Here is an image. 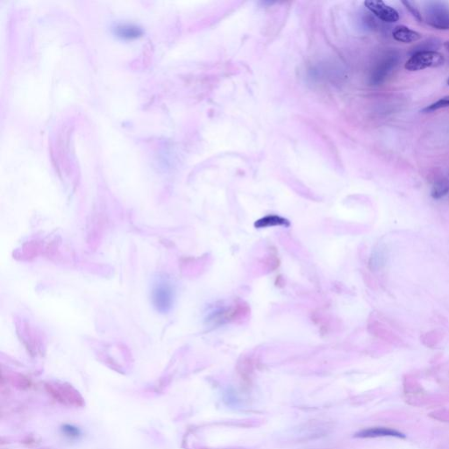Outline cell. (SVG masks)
I'll use <instances>...</instances> for the list:
<instances>
[{"label": "cell", "mask_w": 449, "mask_h": 449, "mask_svg": "<svg viewBox=\"0 0 449 449\" xmlns=\"http://www.w3.org/2000/svg\"><path fill=\"white\" fill-rule=\"evenodd\" d=\"M152 300L158 311L165 313L170 311L174 301V290L170 281L164 277L155 281L152 289Z\"/></svg>", "instance_id": "6da1fadb"}, {"label": "cell", "mask_w": 449, "mask_h": 449, "mask_svg": "<svg viewBox=\"0 0 449 449\" xmlns=\"http://www.w3.org/2000/svg\"><path fill=\"white\" fill-rule=\"evenodd\" d=\"M426 23L439 30L449 29V6L444 2L432 1L425 8Z\"/></svg>", "instance_id": "7a4b0ae2"}, {"label": "cell", "mask_w": 449, "mask_h": 449, "mask_svg": "<svg viewBox=\"0 0 449 449\" xmlns=\"http://www.w3.org/2000/svg\"><path fill=\"white\" fill-rule=\"evenodd\" d=\"M444 62L445 59L443 55L439 52H419L411 55L410 59L406 62L405 68L409 71H422L427 68L440 67Z\"/></svg>", "instance_id": "3957f363"}, {"label": "cell", "mask_w": 449, "mask_h": 449, "mask_svg": "<svg viewBox=\"0 0 449 449\" xmlns=\"http://www.w3.org/2000/svg\"><path fill=\"white\" fill-rule=\"evenodd\" d=\"M400 56L398 52L390 51L382 57L371 75V83L378 85L383 83L387 77L398 67Z\"/></svg>", "instance_id": "277c9868"}, {"label": "cell", "mask_w": 449, "mask_h": 449, "mask_svg": "<svg viewBox=\"0 0 449 449\" xmlns=\"http://www.w3.org/2000/svg\"><path fill=\"white\" fill-rule=\"evenodd\" d=\"M364 4L374 15L382 21L386 23H395L399 20V14L394 8L382 1H366Z\"/></svg>", "instance_id": "5b68a950"}, {"label": "cell", "mask_w": 449, "mask_h": 449, "mask_svg": "<svg viewBox=\"0 0 449 449\" xmlns=\"http://www.w3.org/2000/svg\"><path fill=\"white\" fill-rule=\"evenodd\" d=\"M359 438H377V437H395L406 438V435L398 432L397 430L387 428V427H373L369 429L363 430L356 434Z\"/></svg>", "instance_id": "8992f818"}, {"label": "cell", "mask_w": 449, "mask_h": 449, "mask_svg": "<svg viewBox=\"0 0 449 449\" xmlns=\"http://www.w3.org/2000/svg\"><path fill=\"white\" fill-rule=\"evenodd\" d=\"M392 36L396 40L403 43H412L421 39V35L418 32L412 30L406 26H398L392 32Z\"/></svg>", "instance_id": "52a82bcc"}, {"label": "cell", "mask_w": 449, "mask_h": 449, "mask_svg": "<svg viewBox=\"0 0 449 449\" xmlns=\"http://www.w3.org/2000/svg\"><path fill=\"white\" fill-rule=\"evenodd\" d=\"M275 225H284L285 226V225H289V222L284 218L271 215V216L263 218L256 223V226L259 228L267 227V226H275Z\"/></svg>", "instance_id": "ba28073f"}, {"label": "cell", "mask_w": 449, "mask_h": 449, "mask_svg": "<svg viewBox=\"0 0 449 449\" xmlns=\"http://www.w3.org/2000/svg\"><path fill=\"white\" fill-rule=\"evenodd\" d=\"M449 192V181L445 178L439 179L434 183L432 189V196L434 198H442Z\"/></svg>", "instance_id": "9c48e42d"}, {"label": "cell", "mask_w": 449, "mask_h": 449, "mask_svg": "<svg viewBox=\"0 0 449 449\" xmlns=\"http://www.w3.org/2000/svg\"><path fill=\"white\" fill-rule=\"evenodd\" d=\"M439 47H440V41L437 39H429L424 42L418 44L416 47H414L412 49L411 54L412 55L416 53H419V52L436 51V49Z\"/></svg>", "instance_id": "30bf717a"}, {"label": "cell", "mask_w": 449, "mask_h": 449, "mask_svg": "<svg viewBox=\"0 0 449 449\" xmlns=\"http://www.w3.org/2000/svg\"><path fill=\"white\" fill-rule=\"evenodd\" d=\"M448 107H449V96L442 98L436 102L431 104L428 107L424 108L422 112H425V113H428V112H435V111L441 110V109H444V108H448Z\"/></svg>", "instance_id": "8fae6325"}, {"label": "cell", "mask_w": 449, "mask_h": 449, "mask_svg": "<svg viewBox=\"0 0 449 449\" xmlns=\"http://www.w3.org/2000/svg\"><path fill=\"white\" fill-rule=\"evenodd\" d=\"M402 4L406 6V9L412 13V15L413 16L416 20H418V21H422L423 18H422L421 13L418 11V7H416V5H415L413 2L402 1Z\"/></svg>", "instance_id": "7c38bea8"}, {"label": "cell", "mask_w": 449, "mask_h": 449, "mask_svg": "<svg viewBox=\"0 0 449 449\" xmlns=\"http://www.w3.org/2000/svg\"><path fill=\"white\" fill-rule=\"evenodd\" d=\"M444 47H445L446 49H447V50L449 52V41H447V42H445V44H444Z\"/></svg>", "instance_id": "4fadbf2b"}, {"label": "cell", "mask_w": 449, "mask_h": 449, "mask_svg": "<svg viewBox=\"0 0 449 449\" xmlns=\"http://www.w3.org/2000/svg\"><path fill=\"white\" fill-rule=\"evenodd\" d=\"M447 83H448V85L449 86V79H448V81H447Z\"/></svg>", "instance_id": "5bb4252c"}]
</instances>
